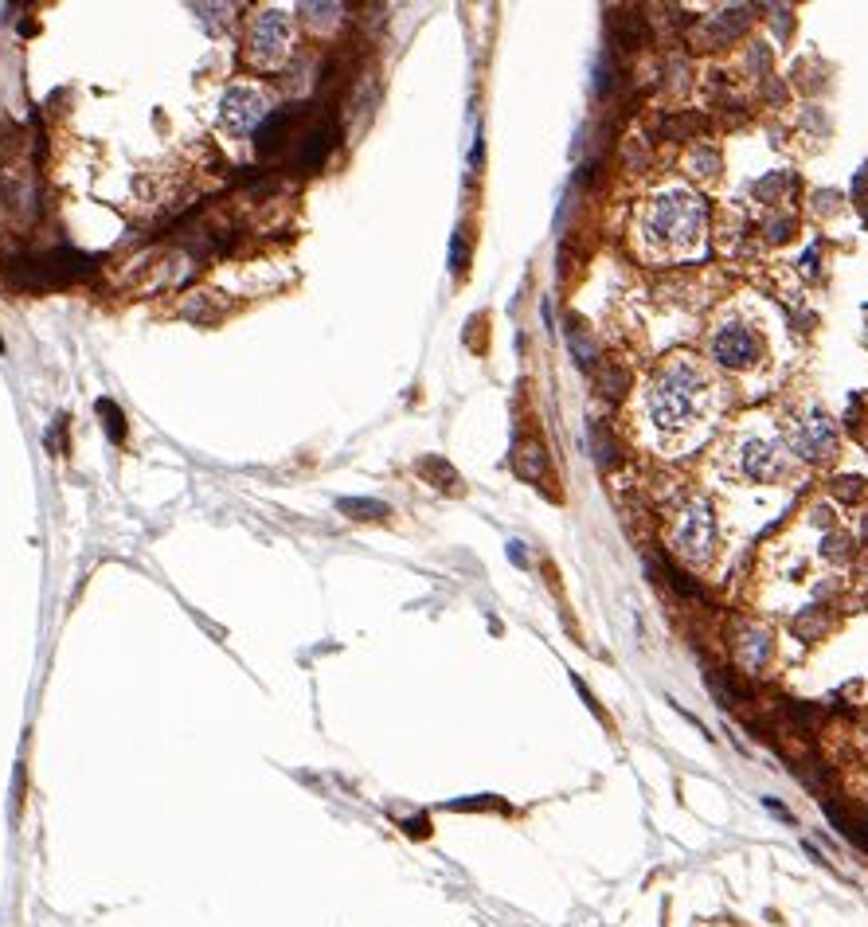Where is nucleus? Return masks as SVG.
<instances>
[{"mask_svg":"<svg viewBox=\"0 0 868 927\" xmlns=\"http://www.w3.org/2000/svg\"><path fill=\"white\" fill-rule=\"evenodd\" d=\"M712 361L728 372H740V376H751L767 364V337L763 329L756 326L751 318H740V313H728V318L716 326L712 341Z\"/></svg>","mask_w":868,"mask_h":927,"instance_id":"obj_3","label":"nucleus"},{"mask_svg":"<svg viewBox=\"0 0 868 927\" xmlns=\"http://www.w3.org/2000/svg\"><path fill=\"white\" fill-rule=\"evenodd\" d=\"M650 438L662 455H685L700 447L720 415V384L693 356H673L657 369L642 399Z\"/></svg>","mask_w":868,"mask_h":927,"instance_id":"obj_1","label":"nucleus"},{"mask_svg":"<svg viewBox=\"0 0 868 927\" xmlns=\"http://www.w3.org/2000/svg\"><path fill=\"white\" fill-rule=\"evenodd\" d=\"M98 415H106V427H110V438H121L126 427H121V412L110 404V399H98Z\"/></svg>","mask_w":868,"mask_h":927,"instance_id":"obj_10","label":"nucleus"},{"mask_svg":"<svg viewBox=\"0 0 868 927\" xmlns=\"http://www.w3.org/2000/svg\"><path fill=\"white\" fill-rule=\"evenodd\" d=\"M262 121H267V95L255 86H227L219 98V126L232 138H247Z\"/></svg>","mask_w":868,"mask_h":927,"instance_id":"obj_5","label":"nucleus"},{"mask_svg":"<svg viewBox=\"0 0 868 927\" xmlns=\"http://www.w3.org/2000/svg\"><path fill=\"white\" fill-rule=\"evenodd\" d=\"M673 548L688 564H708V556H712V513H708V505L697 501L681 513L677 529H673Z\"/></svg>","mask_w":868,"mask_h":927,"instance_id":"obj_6","label":"nucleus"},{"mask_svg":"<svg viewBox=\"0 0 868 927\" xmlns=\"http://www.w3.org/2000/svg\"><path fill=\"white\" fill-rule=\"evenodd\" d=\"M336 509H341L344 516H356V521H379V516H387V505L368 501V498H341Z\"/></svg>","mask_w":868,"mask_h":927,"instance_id":"obj_7","label":"nucleus"},{"mask_svg":"<svg viewBox=\"0 0 868 927\" xmlns=\"http://www.w3.org/2000/svg\"><path fill=\"white\" fill-rule=\"evenodd\" d=\"M325 149H329V129H325V134H321V129H313V134H310V149L301 153V164H306V169H313V164L325 157Z\"/></svg>","mask_w":868,"mask_h":927,"instance_id":"obj_8","label":"nucleus"},{"mask_svg":"<svg viewBox=\"0 0 868 927\" xmlns=\"http://www.w3.org/2000/svg\"><path fill=\"white\" fill-rule=\"evenodd\" d=\"M293 52V20L286 9H262L258 20L250 24L247 40V60L262 71H275L290 60Z\"/></svg>","mask_w":868,"mask_h":927,"instance_id":"obj_4","label":"nucleus"},{"mask_svg":"<svg viewBox=\"0 0 868 927\" xmlns=\"http://www.w3.org/2000/svg\"><path fill=\"white\" fill-rule=\"evenodd\" d=\"M301 9L310 12L313 24H333V20L341 17V4H301Z\"/></svg>","mask_w":868,"mask_h":927,"instance_id":"obj_11","label":"nucleus"},{"mask_svg":"<svg viewBox=\"0 0 868 927\" xmlns=\"http://www.w3.org/2000/svg\"><path fill=\"white\" fill-rule=\"evenodd\" d=\"M634 243L650 263H677L705 247V204L685 184H665L637 207Z\"/></svg>","mask_w":868,"mask_h":927,"instance_id":"obj_2","label":"nucleus"},{"mask_svg":"<svg viewBox=\"0 0 868 927\" xmlns=\"http://www.w3.org/2000/svg\"><path fill=\"white\" fill-rule=\"evenodd\" d=\"M516 470L525 473V478H540V470H544L540 447H525V450H521V462H516Z\"/></svg>","mask_w":868,"mask_h":927,"instance_id":"obj_9","label":"nucleus"}]
</instances>
